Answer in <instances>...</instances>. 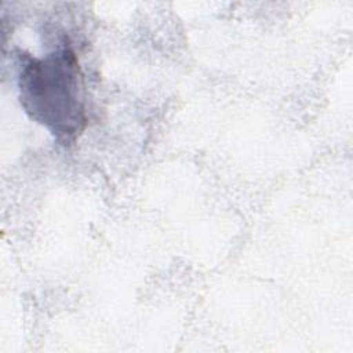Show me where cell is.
<instances>
[{
  "label": "cell",
  "mask_w": 353,
  "mask_h": 353,
  "mask_svg": "<svg viewBox=\"0 0 353 353\" xmlns=\"http://www.w3.org/2000/svg\"><path fill=\"white\" fill-rule=\"evenodd\" d=\"M65 43L44 58L21 57L19 101L32 120L70 142L84 130L87 114L77 57Z\"/></svg>",
  "instance_id": "cell-1"
}]
</instances>
